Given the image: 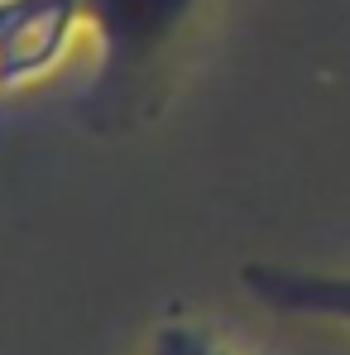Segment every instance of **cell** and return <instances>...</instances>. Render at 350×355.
<instances>
[{"instance_id": "cell-2", "label": "cell", "mask_w": 350, "mask_h": 355, "mask_svg": "<svg viewBox=\"0 0 350 355\" xmlns=\"http://www.w3.org/2000/svg\"><path fill=\"white\" fill-rule=\"evenodd\" d=\"M139 355H240L231 341H221L207 322L187 317V312H168L149 327L144 351Z\"/></svg>"}, {"instance_id": "cell-3", "label": "cell", "mask_w": 350, "mask_h": 355, "mask_svg": "<svg viewBox=\"0 0 350 355\" xmlns=\"http://www.w3.org/2000/svg\"><path fill=\"white\" fill-rule=\"evenodd\" d=\"M5 34H10V0H0V44H5Z\"/></svg>"}, {"instance_id": "cell-1", "label": "cell", "mask_w": 350, "mask_h": 355, "mask_svg": "<svg viewBox=\"0 0 350 355\" xmlns=\"http://www.w3.org/2000/svg\"><path fill=\"white\" fill-rule=\"evenodd\" d=\"M240 288L279 317L350 331V269L250 259V264H240Z\"/></svg>"}]
</instances>
